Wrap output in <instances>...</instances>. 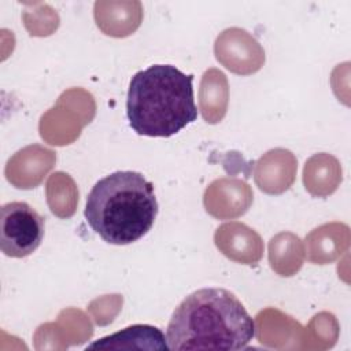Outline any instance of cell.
<instances>
[{"label":"cell","instance_id":"6da1fadb","mask_svg":"<svg viewBox=\"0 0 351 351\" xmlns=\"http://www.w3.org/2000/svg\"><path fill=\"white\" fill-rule=\"evenodd\" d=\"M255 336V322L234 293L200 288L174 310L166 330L169 350H243Z\"/></svg>","mask_w":351,"mask_h":351},{"label":"cell","instance_id":"7a4b0ae2","mask_svg":"<svg viewBox=\"0 0 351 351\" xmlns=\"http://www.w3.org/2000/svg\"><path fill=\"white\" fill-rule=\"evenodd\" d=\"M193 74L171 64H152L137 71L128 89L129 126L147 137H171L197 119Z\"/></svg>","mask_w":351,"mask_h":351},{"label":"cell","instance_id":"3957f363","mask_svg":"<svg viewBox=\"0 0 351 351\" xmlns=\"http://www.w3.org/2000/svg\"><path fill=\"white\" fill-rule=\"evenodd\" d=\"M158 211L152 182L141 173L126 170L111 173L92 186L84 215L106 243L126 245L151 230Z\"/></svg>","mask_w":351,"mask_h":351},{"label":"cell","instance_id":"277c9868","mask_svg":"<svg viewBox=\"0 0 351 351\" xmlns=\"http://www.w3.org/2000/svg\"><path fill=\"white\" fill-rule=\"evenodd\" d=\"M45 219L26 202H10L0 210V248L11 258H25L41 244Z\"/></svg>","mask_w":351,"mask_h":351},{"label":"cell","instance_id":"5b68a950","mask_svg":"<svg viewBox=\"0 0 351 351\" xmlns=\"http://www.w3.org/2000/svg\"><path fill=\"white\" fill-rule=\"evenodd\" d=\"M169 350L166 336L152 325H132L93 341L86 350Z\"/></svg>","mask_w":351,"mask_h":351}]
</instances>
